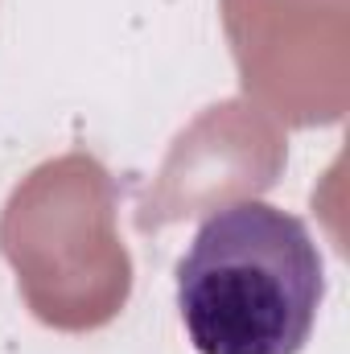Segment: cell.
<instances>
[{"instance_id":"cell-1","label":"cell","mask_w":350,"mask_h":354,"mask_svg":"<svg viewBox=\"0 0 350 354\" xmlns=\"http://www.w3.org/2000/svg\"><path fill=\"white\" fill-rule=\"evenodd\" d=\"M322 301V248L272 202L214 210L177 260V313L198 354H301Z\"/></svg>"}]
</instances>
